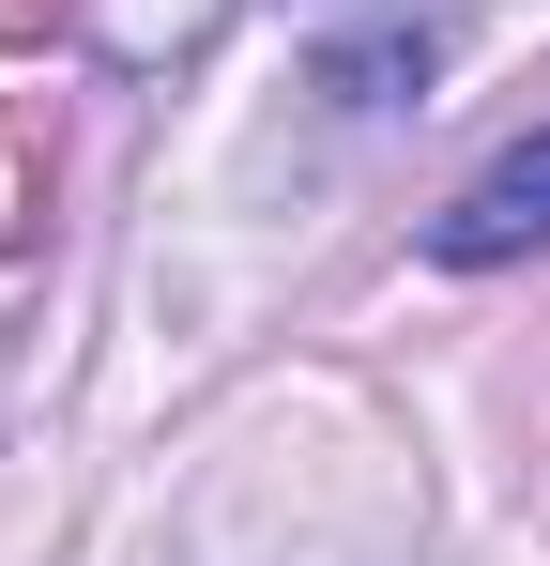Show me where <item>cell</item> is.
Listing matches in <instances>:
<instances>
[{"mask_svg":"<svg viewBox=\"0 0 550 566\" xmlns=\"http://www.w3.org/2000/svg\"><path fill=\"white\" fill-rule=\"evenodd\" d=\"M550 245V123L520 138V154H489L474 185L429 214V261H458V276H489V261H536Z\"/></svg>","mask_w":550,"mask_h":566,"instance_id":"obj_1","label":"cell"},{"mask_svg":"<svg viewBox=\"0 0 550 566\" xmlns=\"http://www.w3.org/2000/svg\"><path fill=\"white\" fill-rule=\"evenodd\" d=\"M214 31H230V0H77V46L107 77H183Z\"/></svg>","mask_w":550,"mask_h":566,"instance_id":"obj_2","label":"cell"}]
</instances>
